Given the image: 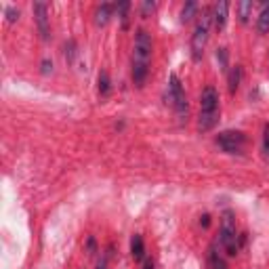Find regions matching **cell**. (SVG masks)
Returning <instances> with one entry per match:
<instances>
[{
	"label": "cell",
	"instance_id": "1",
	"mask_svg": "<svg viewBox=\"0 0 269 269\" xmlns=\"http://www.w3.org/2000/svg\"><path fill=\"white\" fill-rule=\"evenodd\" d=\"M219 93L215 86H204L202 95H200V118H198V128L202 133L213 131L219 122Z\"/></svg>",
	"mask_w": 269,
	"mask_h": 269
},
{
	"label": "cell",
	"instance_id": "2",
	"mask_svg": "<svg viewBox=\"0 0 269 269\" xmlns=\"http://www.w3.org/2000/svg\"><path fill=\"white\" fill-rule=\"evenodd\" d=\"M210 23H213V9H204V13L200 17V21H198V26L192 34V57L196 61L202 59L204 55V49L208 44V36H210Z\"/></svg>",
	"mask_w": 269,
	"mask_h": 269
},
{
	"label": "cell",
	"instance_id": "3",
	"mask_svg": "<svg viewBox=\"0 0 269 269\" xmlns=\"http://www.w3.org/2000/svg\"><path fill=\"white\" fill-rule=\"evenodd\" d=\"M219 244L229 256L238 254V231H236V217L231 210H225L221 217V229H219Z\"/></svg>",
	"mask_w": 269,
	"mask_h": 269
},
{
	"label": "cell",
	"instance_id": "4",
	"mask_svg": "<svg viewBox=\"0 0 269 269\" xmlns=\"http://www.w3.org/2000/svg\"><path fill=\"white\" fill-rule=\"evenodd\" d=\"M168 99H170V105L172 110L177 112V116L183 120L187 118V110H190V105H187V97H185V91H183V84L177 74H170L168 76Z\"/></svg>",
	"mask_w": 269,
	"mask_h": 269
},
{
	"label": "cell",
	"instance_id": "5",
	"mask_svg": "<svg viewBox=\"0 0 269 269\" xmlns=\"http://www.w3.org/2000/svg\"><path fill=\"white\" fill-rule=\"evenodd\" d=\"M151 49H154V42H151L149 32L139 28L135 32V44H133V63H147L151 59Z\"/></svg>",
	"mask_w": 269,
	"mask_h": 269
},
{
	"label": "cell",
	"instance_id": "6",
	"mask_svg": "<svg viewBox=\"0 0 269 269\" xmlns=\"http://www.w3.org/2000/svg\"><path fill=\"white\" fill-rule=\"evenodd\" d=\"M215 141L225 154H242L244 147H246V135L242 131H225L219 133Z\"/></svg>",
	"mask_w": 269,
	"mask_h": 269
},
{
	"label": "cell",
	"instance_id": "7",
	"mask_svg": "<svg viewBox=\"0 0 269 269\" xmlns=\"http://www.w3.org/2000/svg\"><path fill=\"white\" fill-rule=\"evenodd\" d=\"M34 19H36V26L40 32L42 40H49L51 36V26H49V7L44 3H36L34 5Z\"/></svg>",
	"mask_w": 269,
	"mask_h": 269
},
{
	"label": "cell",
	"instance_id": "8",
	"mask_svg": "<svg viewBox=\"0 0 269 269\" xmlns=\"http://www.w3.org/2000/svg\"><path fill=\"white\" fill-rule=\"evenodd\" d=\"M227 15H229V3L225 0H221L213 7V26L217 30H223L225 23H227Z\"/></svg>",
	"mask_w": 269,
	"mask_h": 269
},
{
	"label": "cell",
	"instance_id": "9",
	"mask_svg": "<svg viewBox=\"0 0 269 269\" xmlns=\"http://www.w3.org/2000/svg\"><path fill=\"white\" fill-rule=\"evenodd\" d=\"M149 76V65L147 63H133V82L141 88Z\"/></svg>",
	"mask_w": 269,
	"mask_h": 269
},
{
	"label": "cell",
	"instance_id": "10",
	"mask_svg": "<svg viewBox=\"0 0 269 269\" xmlns=\"http://www.w3.org/2000/svg\"><path fill=\"white\" fill-rule=\"evenodd\" d=\"M131 254H133V259L141 263L145 259V244H143V238L139 236V233H135L133 240H131Z\"/></svg>",
	"mask_w": 269,
	"mask_h": 269
},
{
	"label": "cell",
	"instance_id": "11",
	"mask_svg": "<svg viewBox=\"0 0 269 269\" xmlns=\"http://www.w3.org/2000/svg\"><path fill=\"white\" fill-rule=\"evenodd\" d=\"M256 32L269 34V3L261 5V13H259V17H256Z\"/></svg>",
	"mask_w": 269,
	"mask_h": 269
},
{
	"label": "cell",
	"instance_id": "12",
	"mask_svg": "<svg viewBox=\"0 0 269 269\" xmlns=\"http://www.w3.org/2000/svg\"><path fill=\"white\" fill-rule=\"evenodd\" d=\"M112 11H114V7L108 5V3H103V5H99L95 9V23H97V26H105V23L110 21Z\"/></svg>",
	"mask_w": 269,
	"mask_h": 269
},
{
	"label": "cell",
	"instance_id": "13",
	"mask_svg": "<svg viewBox=\"0 0 269 269\" xmlns=\"http://www.w3.org/2000/svg\"><path fill=\"white\" fill-rule=\"evenodd\" d=\"M240 82H242V67L236 65V67H231L229 78H227V86H229V93H231V95L240 88Z\"/></svg>",
	"mask_w": 269,
	"mask_h": 269
},
{
	"label": "cell",
	"instance_id": "14",
	"mask_svg": "<svg viewBox=\"0 0 269 269\" xmlns=\"http://www.w3.org/2000/svg\"><path fill=\"white\" fill-rule=\"evenodd\" d=\"M97 84H99V86H97V88H99V95H101V97H108L110 91H112V84H110V74L105 72V69H103V72H99Z\"/></svg>",
	"mask_w": 269,
	"mask_h": 269
},
{
	"label": "cell",
	"instance_id": "15",
	"mask_svg": "<svg viewBox=\"0 0 269 269\" xmlns=\"http://www.w3.org/2000/svg\"><path fill=\"white\" fill-rule=\"evenodd\" d=\"M198 9H200V7H198V3H194V0H192V3H185L183 9H181V21L183 23L192 21L196 17V13H198Z\"/></svg>",
	"mask_w": 269,
	"mask_h": 269
},
{
	"label": "cell",
	"instance_id": "16",
	"mask_svg": "<svg viewBox=\"0 0 269 269\" xmlns=\"http://www.w3.org/2000/svg\"><path fill=\"white\" fill-rule=\"evenodd\" d=\"M208 267L210 269H229L227 263L223 261V256H221L217 250H210L208 252Z\"/></svg>",
	"mask_w": 269,
	"mask_h": 269
},
{
	"label": "cell",
	"instance_id": "17",
	"mask_svg": "<svg viewBox=\"0 0 269 269\" xmlns=\"http://www.w3.org/2000/svg\"><path fill=\"white\" fill-rule=\"evenodd\" d=\"M252 0H244V3L238 5V15H240V21L242 23H248V17H250V11H252Z\"/></svg>",
	"mask_w": 269,
	"mask_h": 269
},
{
	"label": "cell",
	"instance_id": "18",
	"mask_svg": "<svg viewBox=\"0 0 269 269\" xmlns=\"http://www.w3.org/2000/svg\"><path fill=\"white\" fill-rule=\"evenodd\" d=\"M116 11H118V17L122 19V28H128V11H131V3H120L116 5Z\"/></svg>",
	"mask_w": 269,
	"mask_h": 269
},
{
	"label": "cell",
	"instance_id": "19",
	"mask_svg": "<svg viewBox=\"0 0 269 269\" xmlns=\"http://www.w3.org/2000/svg\"><path fill=\"white\" fill-rule=\"evenodd\" d=\"M74 57H76V42L74 40H69V42H65V59L72 63L74 61Z\"/></svg>",
	"mask_w": 269,
	"mask_h": 269
},
{
	"label": "cell",
	"instance_id": "20",
	"mask_svg": "<svg viewBox=\"0 0 269 269\" xmlns=\"http://www.w3.org/2000/svg\"><path fill=\"white\" fill-rule=\"evenodd\" d=\"M263 151L269 154V124H265V133H263Z\"/></svg>",
	"mask_w": 269,
	"mask_h": 269
},
{
	"label": "cell",
	"instance_id": "21",
	"mask_svg": "<svg viewBox=\"0 0 269 269\" xmlns=\"http://www.w3.org/2000/svg\"><path fill=\"white\" fill-rule=\"evenodd\" d=\"M7 19H9V21H17V19H19V11L13 9V7H9V9H7Z\"/></svg>",
	"mask_w": 269,
	"mask_h": 269
},
{
	"label": "cell",
	"instance_id": "22",
	"mask_svg": "<svg viewBox=\"0 0 269 269\" xmlns=\"http://www.w3.org/2000/svg\"><path fill=\"white\" fill-rule=\"evenodd\" d=\"M217 59H219V63L221 65H227V49H219V53H217Z\"/></svg>",
	"mask_w": 269,
	"mask_h": 269
},
{
	"label": "cell",
	"instance_id": "23",
	"mask_svg": "<svg viewBox=\"0 0 269 269\" xmlns=\"http://www.w3.org/2000/svg\"><path fill=\"white\" fill-rule=\"evenodd\" d=\"M86 250H88V254H95L97 252V242H95V238H93V236L86 240Z\"/></svg>",
	"mask_w": 269,
	"mask_h": 269
},
{
	"label": "cell",
	"instance_id": "24",
	"mask_svg": "<svg viewBox=\"0 0 269 269\" xmlns=\"http://www.w3.org/2000/svg\"><path fill=\"white\" fill-rule=\"evenodd\" d=\"M40 65H42V69H40V72H42V74H49V72H51V69H53V63H51L49 59H42V63H40Z\"/></svg>",
	"mask_w": 269,
	"mask_h": 269
},
{
	"label": "cell",
	"instance_id": "25",
	"mask_svg": "<svg viewBox=\"0 0 269 269\" xmlns=\"http://www.w3.org/2000/svg\"><path fill=\"white\" fill-rule=\"evenodd\" d=\"M156 9V3H143L141 5V11H143V15H147V13H151V11Z\"/></svg>",
	"mask_w": 269,
	"mask_h": 269
},
{
	"label": "cell",
	"instance_id": "26",
	"mask_svg": "<svg viewBox=\"0 0 269 269\" xmlns=\"http://www.w3.org/2000/svg\"><path fill=\"white\" fill-rule=\"evenodd\" d=\"M105 267H108V256H103V259L97 263V269H105Z\"/></svg>",
	"mask_w": 269,
	"mask_h": 269
},
{
	"label": "cell",
	"instance_id": "27",
	"mask_svg": "<svg viewBox=\"0 0 269 269\" xmlns=\"http://www.w3.org/2000/svg\"><path fill=\"white\" fill-rule=\"evenodd\" d=\"M200 223H202V227H208V225H210V217H208V215H204V217L200 219Z\"/></svg>",
	"mask_w": 269,
	"mask_h": 269
},
{
	"label": "cell",
	"instance_id": "28",
	"mask_svg": "<svg viewBox=\"0 0 269 269\" xmlns=\"http://www.w3.org/2000/svg\"><path fill=\"white\" fill-rule=\"evenodd\" d=\"M143 269H154V261H151V259H145V261H143Z\"/></svg>",
	"mask_w": 269,
	"mask_h": 269
}]
</instances>
